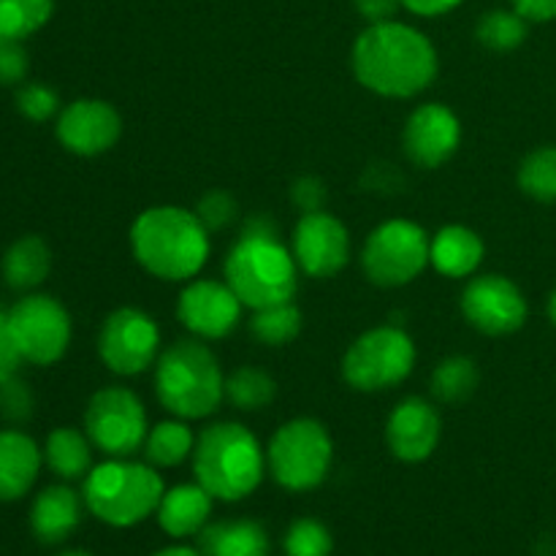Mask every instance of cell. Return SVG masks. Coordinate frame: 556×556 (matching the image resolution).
<instances>
[{"mask_svg": "<svg viewBox=\"0 0 556 556\" xmlns=\"http://www.w3.org/2000/svg\"><path fill=\"white\" fill-rule=\"evenodd\" d=\"M9 324L25 362L49 367L68 351L71 315L58 299L47 293H30L20 299L9 309Z\"/></svg>", "mask_w": 556, "mask_h": 556, "instance_id": "8fae6325", "label": "cell"}, {"mask_svg": "<svg viewBox=\"0 0 556 556\" xmlns=\"http://www.w3.org/2000/svg\"><path fill=\"white\" fill-rule=\"evenodd\" d=\"M548 318H552V324L556 326V291L552 293V299H548Z\"/></svg>", "mask_w": 556, "mask_h": 556, "instance_id": "ee69618b", "label": "cell"}, {"mask_svg": "<svg viewBox=\"0 0 556 556\" xmlns=\"http://www.w3.org/2000/svg\"><path fill=\"white\" fill-rule=\"evenodd\" d=\"M22 362H25V358H22L20 348H16L14 331H11L9 324V309L0 307V386H3L5 380L16 378Z\"/></svg>", "mask_w": 556, "mask_h": 556, "instance_id": "74e56055", "label": "cell"}, {"mask_svg": "<svg viewBox=\"0 0 556 556\" xmlns=\"http://www.w3.org/2000/svg\"><path fill=\"white\" fill-rule=\"evenodd\" d=\"M277 383L258 367H239L226 378V400L239 410H264L275 402Z\"/></svg>", "mask_w": 556, "mask_h": 556, "instance_id": "83f0119b", "label": "cell"}, {"mask_svg": "<svg viewBox=\"0 0 556 556\" xmlns=\"http://www.w3.org/2000/svg\"><path fill=\"white\" fill-rule=\"evenodd\" d=\"M58 106V92H54L52 87L41 85V81H27V85H22V90L16 92V109H20L27 119H33V123H47L49 117H54Z\"/></svg>", "mask_w": 556, "mask_h": 556, "instance_id": "836d02e7", "label": "cell"}, {"mask_svg": "<svg viewBox=\"0 0 556 556\" xmlns=\"http://www.w3.org/2000/svg\"><path fill=\"white\" fill-rule=\"evenodd\" d=\"M152 556H204V552H201V548H193V546H166Z\"/></svg>", "mask_w": 556, "mask_h": 556, "instance_id": "7bdbcfd3", "label": "cell"}, {"mask_svg": "<svg viewBox=\"0 0 556 556\" xmlns=\"http://www.w3.org/2000/svg\"><path fill=\"white\" fill-rule=\"evenodd\" d=\"M299 331H302V313L293 302L253 309V318H250V334L266 348L288 345L296 340Z\"/></svg>", "mask_w": 556, "mask_h": 556, "instance_id": "4316f807", "label": "cell"}, {"mask_svg": "<svg viewBox=\"0 0 556 556\" xmlns=\"http://www.w3.org/2000/svg\"><path fill=\"white\" fill-rule=\"evenodd\" d=\"M0 413L9 421H25L33 413V396L22 380L11 378L0 386Z\"/></svg>", "mask_w": 556, "mask_h": 556, "instance_id": "8d00e7d4", "label": "cell"}, {"mask_svg": "<svg viewBox=\"0 0 556 556\" xmlns=\"http://www.w3.org/2000/svg\"><path fill=\"white\" fill-rule=\"evenodd\" d=\"M476 38L492 52H510L527 38V20L519 11H489L476 27Z\"/></svg>", "mask_w": 556, "mask_h": 556, "instance_id": "f546056e", "label": "cell"}, {"mask_svg": "<svg viewBox=\"0 0 556 556\" xmlns=\"http://www.w3.org/2000/svg\"><path fill=\"white\" fill-rule=\"evenodd\" d=\"M195 438L188 424L163 421L155 429H150L144 440V456L152 467H177L193 454Z\"/></svg>", "mask_w": 556, "mask_h": 556, "instance_id": "484cf974", "label": "cell"}, {"mask_svg": "<svg viewBox=\"0 0 556 556\" xmlns=\"http://www.w3.org/2000/svg\"><path fill=\"white\" fill-rule=\"evenodd\" d=\"M291 199H293V204H296L299 210L304 212V215H307V212H320V210H324V204H326L324 182H320V179H315V177L296 179V182H293V188H291Z\"/></svg>", "mask_w": 556, "mask_h": 556, "instance_id": "f35d334b", "label": "cell"}, {"mask_svg": "<svg viewBox=\"0 0 556 556\" xmlns=\"http://www.w3.org/2000/svg\"><path fill=\"white\" fill-rule=\"evenodd\" d=\"M41 472V451L36 440L16 429L0 432V503L25 497Z\"/></svg>", "mask_w": 556, "mask_h": 556, "instance_id": "44dd1931", "label": "cell"}, {"mask_svg": "<svg viewBox=\"0 0 556 556\" xmlns=\"http://www.w3.org/2000/svg\"><path fill=\"white\" fill-rule=\"evenodd\" d=\"M85 432L98 451L112 459L134 456L144 448L150 434L147 429V413L139 396L119 386H109L92 394L85 410Z\"/></svg>", "mask_w": 556, "mask_h": 556, "instance_id": "30bf717a", "label": "cell"}, {"mask_svg": "<svg viewBox=\"0 0 556 556\" xmlns=\"http://www.w3.org/2000/svg\"><path fill=\"white\" fill-rule=\"evenodd\" d=\"M163 478L157 476L152 465L130 462V456L123 459L103 462L92 467L85 476V508L114 530H130L150 519L161 505Z\"/></svg>", "mask_w": 556, "mask_h": 556, "instance_id": "8992f818", "label": "cell"}, {"mask_svg": "<svg viewBox=\"0 0 556 556\" xmlns=\"http://www.w3.org/2000/svg\"><path fill=\"white\" fill-rule=\"evenodd\" d=\"M54 130L68 152L96 157L117 144L123 136V119L112 103L101 98H79L60 112Z\"/></svg>", "mask_w": 556, "mask_h": 556, "instance_id": "2e32d148", "label": "cell"}, {"mask_svg": "<svg viewBox=\"0 0 556 556\" xmlns=\"http://www.w3.org/2000/svg\"><path fill=\"white\" fill-rule=\"evenodd\" d=\"M54 11V0H0V33L27 38L41 30Z\"/></svg>", "mask_w": 556, "mask_h": 556, "instance_id": "4dcf8cb0", "label": "cell"}, {"mask_svg": "<svg viewBox=\"0 0 556 556\" xmlns=\"http://www.w3.org/2000/svg\"><path fill=\"white\" fill-rule=\"evenodd\" d=\"M400 5H402V0H356V11L369 22V25L394 20V14Z\"/></svg>", "mask_w": 556, "mask_h": 556, "instance_id": "ab89813d", "label": "cell"}, {"mask_svg": "<svg viewBox=\"0 0 556 556\" xmlns=\"http://www.w3.org/2000/svg\"><path fill=\"white\" fill-rule=\"evenodd\" d=\"M483 253V239L459 223L440 228L432 239V266L445 277H470L481 266Z\"/></svg>", "mask_w": 556, "mask_h": 556, "instance_id": "603a6c76", "label": "cell"}, {"mask_svg": "<svg viewBox=\"0 0 556 556\" xmlns=\"http://www.w3.org/2000/svg\"><path fill=\"white\" fill-rule=\"evenodd\" d=\"M81 505H85V497H79L65 483L43 489L33 500L30 508V532L36 535V541L43 546H58V543L68 541L81 521Z\"/></svg>", "mask_w": 556, "mask_h": 556, "instance_id": "d6986e66", "label": "cell"}, {"mask_svg": "<svg viewBox=\"0 0 556 556\" xmlns=\"http://www.w3.org/2000/svg\"><path fill=\"white\" fill-rule=\"evenodd\" d=\"M286 556H331L334 538L329 527L318 519H296L282 538Z\"/></svg>", "mask_w": 556, "mask_h": 556, "instance_id": "d6a6232c", "label": "cell"}, {"mask_svg": "<svg viewBox=\"0 0 556 556\" xmlns=\"http://www.w3.org/2000/svg\"><path fill=\"white\" fill-rule=\"evenodd\" d=\"M27 76V52L20 38L0 33V85H16Z\"/></svg>", "mask_w": 556, "mask_h": 556, "instance_id": "d590c367", "label": "cell"}, {"mask_svg": "<svg viewBox=\"0 0 556 556\" xmlns=\"http://www.w3.org/2000/svg\"><path fill=\"white\" fill-rule=\"evenodd\" d=\"M195 215L204 223L206 231H220V228L231 226L233 217H237V201H233L226 190H210V193L199 201Z\"/></svg>", "mask_w": 556, "mask_h": 556, "instance_id": "e575fe53", "label": "cell"}, {"mask_svg": "<svg viewBox=\"0 0 556 556\" xmlns=\"http://www.w3.org/2000/svg\"><path fill=\"white\" fill-rule=\"evenodd\" d=\"M432 264V239L413 220H386L367 237L362 266L369 282L400 288L416 280Z\"/></svg>", "mask_w": 556, "mask_h": 556, "instance_id": "9c48e42d", "label": "cell"}, {"mask_svg": "<svg viewBox=\"0 0 556 556\" xmlns=\"http://www.w3.org/2000/svg\"><path fill=\"white\" fill-rule=\"evenodd\" d=\"M459 3L462 0H402V5L418 16H440L445 11L456 9Z\"/></svg>", "mask_w": 556, "mask_h": 556, "instance_id": "b9f144b4", "label": "cell"}, {"mask_svg": "<svg viewBox=\"0 0 556 556\" xmlns=\"http://www.w3.org/2000/svg\"><path fill=\"white\" fill-rule=\"evenodd\" d=\"M459 117L443 103H424L407 117L402 144L407 157L421 168L443 166L459 150Z\"/></svg>", "mask_w": 556, "mask_h": 556, "instance_id": "e0dca14e", "label": "cell"}, {"mask_svg": "<svg viewBox=\"0 0 556 556\" xmlns=\"http://www.w3.org/2000/svg\"><path fill=\"white\" fill-rule=\"evenodd\" d=\"M440 432H443L440 413L434 410L432 402L421 400V396L402 400L386 424V440H389L391 454L407 465L429 459L438 448Z\"/></svg>", "mask_w": 556, "mask_h": 556, "instance_id": "ac0fdd59", "label": "cell"}, {"mask_svg": "<svg viewBox=\"0 0 556 556\" xmlns=\"http://www.w3.org/2000/svg\"><path fill=\"white\" fill-rule=\"evenodd\" d=\"M155 394L172 416L199 421L226 400V378L215 353L195 340L174 342L155 367Z\"/></svg>", "mask_w": 556, "mask_h": 556, "instance_id": "5b68a950", "label": "cell"}, {"mask_svg": "<svg viewBox=\"0 0 556 556\" xmlns=\"http://www.w3.org/2000/svg\"><path fill=\"white\" fill-rule=\"evenodd\" d=\"M161 351V329L152 315L136 307L114 309L98 334V356L114 375L134 378L155 364Z\"/></svg>", "mask_w": 556, "mask_h": 556, "instance_id": "7c38bea8", "label": "cell"}, {"mask_svg": "<svg viewBox=\"0 0 556 556\" xmlns=\"http://www.w3.org/2000/svg\"><path fill=\"white\" fill-rule=\"evenodd\" d=\"M204 556H271L269 532L261 521L226 519L199 532Z\"/></svg>", "mask_w": 556, "mask_h": 556, "instance_id": "7402d4cb", "label": "cell"}, {"mask_svg": "<svg viewBox=\"0 0 556 556\" xmlns=\"http://www.w3.org/2000/svg\"><path fill=\"white\" fill-rule=\"evenodd\" d=\"M291 253L309 277H334L351 258L348 228L329 212H307L293 228Z\"/></svg>", "mask_w": 556, "mask_h": 556, "instance_id": "5bb4252c", "label": "cell"}, {"mask_svg": "<svg viewBox=\"0 0 556 556\" xmlns=\"http://www.w3.org/2000/svg\"><path fill=\"white\" fill-rule=\"evenodd\" d=\"M52 269V253L41 237H22L5 250L3 280L14 291H33L47 280Z\"/></svg>", "mask_w": 556, "mask_h": 556, "instance_id": "cb8c5ba5", "label": "cell"}, {"mask_svg": "<svg viewBox=\"0 0 556 556\" xmlns=\"http://www.w3.org/2000/svg\"><path fill=\"white\" fill-rule=\"evenodd\" d=\"M87 432L81 434L79 429L60 427L54 429L43 445V459H47L49 470L63 481H76L85 478L92 470V451Z\"/></svg>", "mask_w": 556, "mask_h": 556, "instance_id": "d4e9b609", "label": "cell"}, {"mask_svg": "<svg viewBox=\"0 0 556 556\" xmlns=\"http://www.w3.org/2000/svg\"><path fill=\"white\" fill-rule=\"evenodd\" d=\"M514 9L527 22H552L556 20V0H514Z\"/></svg>", "mask_w": 556, "mask_h": 556, "instance_id": "60d3db41", "label": "cell"}, {"mask_svg": "<svg viewBox=\"0 0 556 556\" xmlns=\"http://www.w3.org/2000/svg\"><path fill=\"white\" fill-rule=\"evenodd\" d=\"M226 282L250 309L293 302L299 288V264L277 239L264 217H253L242 228L226 258Z\"/></svg>", "mask_w": 556, "mask_h": 556, "instance_id": "3957f363", "label": "cell"}, {"mask_svg": "<svg viewBox=\"0 0 556 556\" xmlns=\"http://www.w3.org/2000/svg\"><path fill=\"white\" fill-rule=\"evenodd\" d=\"M58 556H92V554H87V552H63V554H58Z\"/></svg>", "mask_w": 556, "mask_h": 556, "instance_id": "f6af8a7d", "label": "cell"}, {"mask_svg": "<svg viewBox=\"0 0 556 556\" xmlns=\"http://www.w3.org/2000/svg\"><path fill=\"white\" fill-rule=\"evenodd\" d=\"M429 386H432V394L438 396L440 402H448V405L465 402L467 396L478 389L476 362L467 356L443 358V362L434 367Z\"/></svg>", "mask_w": 556, "mask_h": 556, "instance_id": "f1b7e54d", "label": "cell"}, {"mask_svg": "<svg viewBox=\"0 0 556 556\" xmlns=\"http://www.w3.org/2000/svg\"><path fill=\"white\" fill-rule=\"evenodd\" d=\"M242 307L244 304L228 282L190 280L179 293L177 318L201 340H223L237 329Z\"/></svg>", "mask_w": 556, "mask_h": 556, "instance_id": "9a60e30c", "label": "cell"}, {"mask_svg": "<svg viewBox=\"0 0 556 556\" xmlns=\"http://www.w3.org/2000/svg\"><path fill=\"white\" fill-rule=\"evenodd\" d=\"M334 462V443L315 418H293L282 424L266 448L271 478L288 492H309L326 481Z\"/></svg>", "mask_w": 556, "mask_h": 556, "instance_id": "52a82bcc", "label": "cell"}, {"mask_svg": "<svg viewBox=\"0 0 556 556\" xmlns=\"http://www.w3.org/2000/svg\"><path fill=\"white\" fill-rule=\"evenodd\" d=\"M353 74L378 96L413 98L438 76V52L416 27L396 20L378 22L353 43Z\"/></svg>", "mask_w": 556, "mask_h": 556, "instance_id": "6da1fadb", "label": "cell"}, {"mask_svg": "<svg viewBox=\"0 0 556 556\" xmlns=\"http://www.w3.org/2000/svg\"><path fill=\"white\" fill-rule=\"evenodd\" d=\"M193 472L195 483H201L212 497L239 503L264 481L266 454L258 438L242 424H212L195 440Z\"/></svg>", "mask_w": 556, "mask_h": 556, "instance_id": "277c9868", "label": "cell"}, {"mask_svg": "<svg viewBox=\"0 0 556 556\" xmlns=\"http://www.w3.org/2000/svg\"><path fill=\"white\" fill-rule=\"evenodd\" d=\"M212 503L215 497L201 483H179V486L163 492L161 505L155 510L157 525L168 538H177V541L199 535L210 525Z\"/></svg>", "mask_w": 556, "mask_h": 556, "instance_id": "ffe728a7", "label": "cell"}, {"mask_svg": "<svg viewBox=\"0 0 556 556\" xmlns=\"http://www.w3.org/2000/svg\"><path fill=\"white\" fill-rule=\"evenodd\" d=\"M462 313L467 324L489 337L514 334L527 320V299L516 282L503 275H481L467 282L462 293Z\"/></svg>", "mask_w": 556, "mask_h": 556, "instance_id": "4fadbf2b", "label": "cell"}, {"mask_svg": "<svg viewBox=\"0 0 556 556\" xmlns=\"http://www.w3.org/2000/svg\"><path fill=\"white\" fill-rule=\"evenodd\" d=\"M416 367V345L400 326L369 329L348 348L342 378L356 391H386L400 386Z\"/></svg>", "mask_w": 556, "mask_h": 556, "instance_id": "ba28073f", "label": "cell"}, {"mask_svg": "<svg viewBox=\"0 0 556 556\" xmlns=\"http://www.w3.org/2000/svg\"><path fill=\"white\" fill-rule=\"evenodd\" d=\"M519 185L530 199L556 201V147H541L525 157Z\"/></svg>", "mask_w": 556, "mask_h": 556, "instance_id": "1f68e13d", "label": "cell"}, {"mask_svg": "<svg viewBox=\"0 0 556 556\" xmlns=\"http://www.w3.org/2000/svg\"><path fill=\"white\" fill-rule=\"evenodd\" d=\"M130 250L157 280L188 282L210 258V231L185 206H150L130 226Z\"/></svg>", "mask_w": 556, "mask_h": 556, "instance_id": "7a4b0ae2", "label": "cell"}]
</instances>
